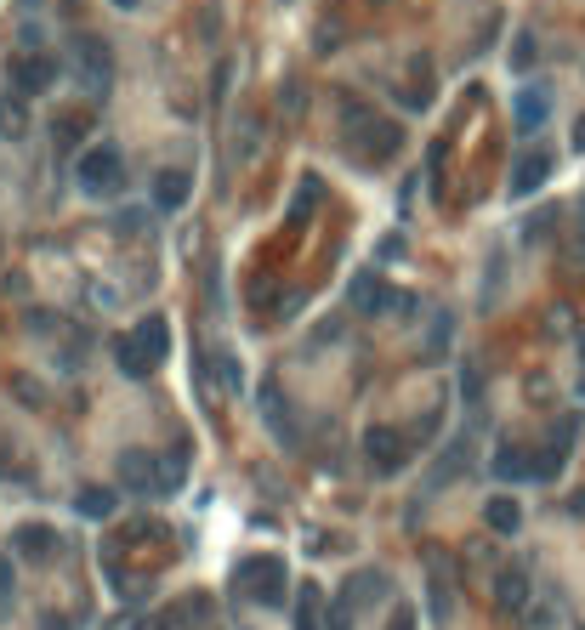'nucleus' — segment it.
Returning <instances> with one entry per match:
<instances>
[{
    "label": "nucleus",
    "instance_id": "36",
    "mask_svg": "<svg viewBox=\"0 0 585 630\" xmlns=\"http://www.w3.org/2000/svg\"><path fill=\"white\" fill-rule=\"evenodd\" d=\"M46 630H74V625H63V619H46Z\"/></svg>",
    "mask_w": 585,
    "mask_h": 630
},
{
    "label": "nucleus",
    "instance_id": "21",
    "mask_svg": "<svg viewBox=\"0 0 585 630\" xmlns=\"http://www.w3.org/2000/svg\"><path fill=\"white\" fill-rule=\"evenodd\" d=\"M74 506L86 511V517H114V506H120V500H114V489H80V500H74Z\"/></svg>",
    "mask_w": 585,
    "mask_h": 630
},
{
    "label": "nucleus",
    "instance_id": "25",
    "mask_svg": "<svg viewBox=\"0 0 585 630\" xmlns=\"http://www.w3.org/2000/svg\"><path fill=\"white\" fill-rule=\"evenodd\" d=\"M574 438H580V415H563L557 426H551V438H546V443L568 455V449H574Z\"/></svg>",
    "mask_w": 585,
    "mask_h": 630
},
{
    "label": "nucleus",
    "instance_id": "3",
    "mask_svg": "<svg viewBox=\"0 0 585 630\" xmlns=\"http://www.w3.org/2000/svg\"><path fill=\"white\" fill-rule=\"evenodd\" d=\"M120 182H125V159H120V148H108V142H97V148H86L80 154V188L86 193H120Z\"/></svg>",
    "mask_w": 585,
    "mask_h": 630
},
{
    "label": "nucleus",
    "instance_id": "30",
    "mask_svg": "<svg viewBox=\"0 0 585 630\" xmlns=\"http://www.w3.org/2000/svg\"><path fill=\"white\" fill-rule=\"evenodd\" d=\"M387 630H415V613H409V608H398V613L387 619Z\"/></svg>",
    "mask_w": 585,
    "mask_h": 630
},
{
    "label": "nucleus",
    "instance_id": "37",
    "mask_svg": "<svg viewBox=\"0 0 585 630\" xmlns=\"http://www.w3.org/2000/svg\"><path fill=\"white\" fill-rule=\"evenodd\" d=\"M580 250H585V210H580Z\"/></svg>",
    "mask_w": 585,
    "mask_h": 630
},
{
    "label": "nucleus",
    "instance_id": "29",
    "mask_svg": "<svg viewBox=\"0 0 585 630\" xmlns=\"http://www.w3.org/2000/svg\"><path fill=\"white\" fill-rule=\"evenodd\" d=\"M216 369H222V386H228V392H239V386H245V369L233 364V358H216Z\"/></svg>",
    "mask_w": 585,
    "mask_h": 630
},
{
    "label": "nucleus",
    "instance_id": "18",
    "mask_svg": "<svg viewBox=\"0 0 585 630\" xmlns=\"http://www.w3.org/2000/svg\"><path fill=\"white\" fill-rule=\"evenodd\" d=\"M319 199H324V182H319V176H302V182H296V199H290V222L302 228L307 216L319 210Z\"/></svg>",
    "mask_w": 585,
    "mask_h": 630
},
{
    "label": "nucleus",
    "instance_id": "32",
    "mask_svg": "<svg viewBox=\"0 0 585 630\" xmlns=\"http://www.w3.org/2000/svg\"><path fill=\"white\" fill-rule=\"evenodd\" d=\"M6 602H12V568L0 562V608H6Z\"/></svg>",
    "mask_w": 585,
    "mask_h": 630
},
{
    "label": "nucleus",
    "instance_id": "26",
    "mask_svg": "<svg viewBox=\"0 0 585 630\" xmlns=\"http://www.w3.org/2000/svg\"><path fill=\"white\" fill-rule=\"evenodd\" d=\"M80 137H86V114H69V120L57 125V142H63V148H74Z\"/></svg>",
    "mask_w": 585,
    "mask_h": 630
},
{
    "label": "nucleus",
    "instance_id": "1",
    "mask_svg": "<svg viewBox=\"0 0 585 630\" xmlns=\"http://www.w3.org/2000/svg\"><path fill=\"white\" fill-rule=\"evenodd\" d=\"M341 120H347V142H353L358 159H392L404 148V131L392 120H375V114H364V108H353V103H347Z\"/></svg>",
    "mask_w": 585,
    "mask_h": 630
},
{
    "label": "nucleus",
    "instance_id": "4",
    "mask_svg": "<svg viewBox=\"0 0 585 630\" xmlns=\"http://www.w3.org/2000/svg\"><path fill=\"white\" fill-rule=\"evenodd\" d=\"M364 460H370L375 477H398L409 466V438H404V432H392V426H370V438H364Z\"/></svg>",
    "mask_w": 585,
    "mask_h": 630
},
{
    "label": "nucleus",
    "instance_id": "31",
    "mask_svg": "<svg viewBox=\"0 0 585 630\" xmlns=\"http://www.w3.org/2000/svg\"><path fill=\"white\" fill-rule=\"evenodd\" d=\"M381 256H387V262H398V256H404V239H398V233H392V239H381Z\"/></svg>",
    "mask_w": 585,
    "mask_h": 630
},
{
    "label": "nucleus",
    "instance_id": "38",
    "mask_svg": "<svg viewBox=\"0 0 585 630\" xmlns=\"http://www.w3.org/2000/svg\"><path fill=\"white\" fill-rule=\"evenodd\" d=\"M580 369H585V330H580Z\"/></svg>",
    "mask_w": 585,
    "mask_h": 630
},
{
    "label": "nucleus",
    "instance_id": "34",
    "mask_svg": "<svg viewBox=\"0 0 585 630\" xmlns=\"http://www.w3.org/2000/svg\"><path fill=\"white\" fill-rule=\"evenodd\" d=\"M137 630H171L165 619H137Z\"/></svg>",
    "mask_w": 585,
    "mask_h": 630
},
{
    "label": "nucleus",
    "instance_id": "14",
    "mask_svg": "<svg viewBox=\"0 0 585 630\" xmlns=\"http://www.w3.org/2000/svg\"><path fill=\"white\" fill-rule=\"evenodd\" d=\"M188 193H194L188 171H160V176H154V205H160V210H182V205H188Z\"/></svg>",
    "mask_w": 585,
    "mask_h": 630
},
{
    "label": "nucleus",
    "instance_id": "23",
    "mask_svg": "<svg viewBox=\"0 0 585 630\" xmlns=\"http://www.w3.org/2000/svg\"><path fill=\"white\" fill-rule=\"evenodd\" d=\"M182 466H188V449L177 443V449H171V455L160 460V489H165V494H171V489H182Z\"/></svg>",
    "mask_w": 585,
    "mask_h": 630
},
{
    "label": "nucleus",
    "instance_id": "35",
    "mask_svg": "<svg viewBox=\"0 0 585 630\" xmlns=\"http://www.w3.org/2000/svg\"><path fill=\"white\" fill-rule=\"evenodd\" d=\"M574 148H580V154H585V120L574 125Z\"/></svg>",
    "mask_w": 585,
    "mask_h": 630
},
{
    "label": "nucleus",
    "instance_id": "5",
    "mask_svg": "<svg viewBox=\"0 0 585 630\" xmlns=\"http://www.w3.org/2000/svg\"><path fill=\"white\" fill-rule=\"evenodd\" d=\"M74 63H80V80H86L91 91L108 86V69H114V57H108V46L97 35H80L74 40Z\"/></svg>",
    "mask_w": 585,
    "mask_h": 630
},
{
    "label": "nucleus",
    "instance_id": "10",
    "mask_svg": "<svg viewBox=\"0 0 585 630\" xmlns=\"http://www.w3.org/2000/svg\"><path fill=\"white\" fill-rule=\"evenodd\" d=\"M52 551H57L52 523H23L12 534V557H23V562H40V557H52Z\"/></svg>",
    "mask_w": 585,
    "mask_h": 630
},
{
    "label": "nucleus",
    "instance_id": "39",
    "mask_svg": "<svg viewBox=\"0 0 585 630\" xmlns=\"http://www.w3.org/2000/svg\"><path fill=\"white\" fill-rule=\"evenodd\" d=\"M114 6H137V0H114Z\"/></svg>",
    "mask_w": 585,
    "mask_h": 630
},
{
    "label": "nucleus",
    "instance_id": "20",
    "mask_svg": "<svg viewBox=\"0 0 585 630\" xmlns=\"http://www.w3.org/2000/svg\"><path fill=\"white\" fill-rule=\"evenodd\" d=\"M23 125H29L23 97H0V137H23Z\"/></svg>",
    "mask_w": 585,
    "mask_h": 630
},
{
    "label": "nucleus",
    "instance_id": "19",
    "mask_svg": "<svg viewBox=\"0 0 585 630\" xmlns=\"http://www.w3.org/2000/svg\"><path fill=\"white\" fill-rule=\"evenodd\" d=\"M319 585H302L296 591V630H319Z\"/></svg>",
    "mask_w": 585,
    "mask_h": 630
},
{
    "label": "nucleus",
    "instance_id": "15",
    "mask_svg": "<svg viewBox=\"0 0 585 630\" xmlns=\"http://www.w3.org/2000/svg\"><path fill=\"white\" fill-rule=\"evenodd\" d=\"M120 477L131 483V489H148V483L160 489V460L142 455V449H125V455H120Z\"/></svg>",
    "mask_w": 585,
    "mask_h": 630
},
{
    "label": "nucleus",
    "instance_id": "7",
    "mask_svg": "<svg viewBox=\"0 0 585 630\" xmlns=\"http://www.w3.org/2000/svg\"><path fill=\"white\" fill-rule=\"evenodd\" d=\"M489 472H495L500 483H534V449H523V443H500Z\"/></svg>",
    "mask_w": 585,
    "mask_h": 630
},
{
    "label": "nucleus",
    "instance_id": "22",
    "mask_svg": "<svg viewBox=\"0 0 585 630\" xmlns=\"http://www.w3.org/2000/svg\"><path fill=\"white\" fill-rule=\"evenodd\" d=\"M563 449H551V443H540V449H534V483H551V477L563 472Z\"/></svg>",
    "mask_w": 585,
    "mask_h": 630
},
{
    "label": "nucleus",
    "instance_id": "16",
    "mask_svg": "<svg viewBox=\"0 0 585 630\" xmlns=\"http://www.w3.org/2000/svg\"><path fill=\"white\" fill-rule=\"evenodd\" d=\"M546 108H551V97H546L540 86L517 91V103H512V114H517V131H540V125H546Z\"/></svg>",
    "mask_w": 585,
    "mask_h": 630
},
{
    "label": "nucleus",
    "instance_id": "24",
    "mask_svg": "<svg viewBox=\"0 0 585 630\" xmlns=\"http://www.w3.org/2000/svg\"><path fill=\"white\" fill-rule=\"evenodd\" d=\"M131 335H137V341H142L148 352H154V358L165 352V318H160V313H154V318H142V324H137Z\"/></svg>",
    "mask_w": 585,
    "mask_h": 630
},
{
    "label": "nucleus",
    "instance_id": "17",
    "mask_svg": "<svg viewBox=\"0 0 585 630\" xmlns=\"http://www.w3.org/2000/svg\"><path fill=\"white\" fill-rule=\"evenodd\" d=\"M483 523L495 528V534H517V528H523V506H517L512 494H495V500L483 506Z\"/></svg>",
    "mask_w": 585,
    "mask_h": 630
},
{
    "label": "nucleus",
    "instance_id": "8",
    "mask_svg": "<svg viewBox=\"0 0 585 630\" xmlns=\"http://www.w3.org/2000/svg\"><path fill=\"white\" fill-rule=\"evenodd\" d=\"M546 176H551V154L534 148V154H523L512 165V182H506V188H512V199H529L534 188H546Z\"/></svg>",
    "mask_w": 585,
    "mask_h": 630
},
{
    "label": "nucleus",
    "instance_id": "2",
    "mask_svg": "<svg viewBox=\"0 0 585 630\" xmlns=\"http://www.w3.org/2000/svg\"><path fill=\"white\" fill-rule=\"evenodd\" d=\"M233 591L250 596V602H262V608H284V562H273V557L239 562V574H233Z\"/></svg>",
    "mask_w": 585,
    "mask_h": 630
},
{
    "label": "nucleus",
    "instance_id": "12",
    "mask_svg": "<svg viewBox=\"0 0 585 630\" xmlns=\"http://www.w3.org/2000/svg\"><path fill=\"white\" fill-rule=\"evenodd\" d=\"M353 307H358V313H392L398 301H392V290L375 279V273H358V279H353Z\"/></svg>",
    "mask_w": 585,
    "mask_h": 630
},
{
    "label": "nucleus",
    "instance_id": "6",
    "mask_svg": "<svg viewBox=\"0 0 585 630\" xmlns=\"http://www.w3.org/2000/svg\"><path fill=\"white\" fill-rule=\"evenodd\" d=\"M52 80H57V63H52V57L29 52V57H18V63H12V86H18V97H40Z\"/></svg>",
    "mask_w": 585,
    "mask_h": 630
},
{
    "label": "nucleus",
    "instance_id": "27",
    "mask_svg": "<svg viewBox=\"0 0 585 630\" xmlns=\"http://www.w3.org/2000/svg\"><path fill=\"white\" fill-rule=\"evenodd\" d=\"M529 63H534V35L523 29V35L512 40V69H529Z\"/></svg>",
    "mask_w": 585,
    "mask_h": 630
},
{
    "label": "nucleus",
    "instance_id": "28",
    "mask_svg": "<svg viewBox=\"0 0 585 630\" xmlns=\"http://www.w3.org/2000/svg\"><path fill=\"white\" fill-rule=\"evenodd\" d=\"M444 347H449V313H438V324H432V341H426V352L438 358Z\"/></svg>",
    "mask_w": 585,
    "mask_h": 630
},
{
    "label": "nucleus",
    "instance_id": "11",
    "mask_svg": "<svg viewBox=\"0 0 585 630\" xmlns=\"http://www.w3.org/2000/svg\"><path fill=\"white\" fill-rule=\"evenodd\" d=\"M114 364H120V375H131V381H148L160 358H154V352L142 347L137 335H120V341H114Z\"/></svg>",
    "mask_w": 585,
    "mask_h": 630
},
{
    "label": "nucleus",
    "instance_id": "9",
    "mask_svg": "<svg viewBox=\"0 0 585 630\" xmlns=\"http://www.w3.org/2000/svg\"><path fill=\"white\" fill-rule=\"evenodd\" d=\"M495 608L500 613H523L529 608V568H500V579H495Z\"/></svg>",
    "mask_w": 585,
    "mask_h": 630
},
{
    "label": "nucleus",
    "instance_id": "33",
    "mask_svg": "<svg viewBox=\"0 0 585 630\" xmlns=\"http://www.w3.org/2000/svg\"><path fill=\"white\" fill-rule=\"evenodd\" d=\"M568 511H574V517H585V489H580V494H568Z\"/></svg>",
    "mask_w": 585,
    "mask_h": 630
},
{
    "label": "nucleus",
    "instance_id": "13",
    "mask_svg": "<svg viewBox=\"0 0 585 630\" xmlns=\"http://www.w3.org/2000/svg\"><path fill=\"white\" fill-rule=\"evenodd\" d=\"M262 415H267V426H273V438H279V443H290V449L302 443V432H296V409H290L279 392H267V398H262Z\"/></svg>",
    "mask_w": 585,
    "mask_h": 630
}]
</instances>
